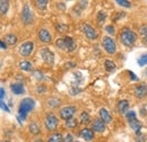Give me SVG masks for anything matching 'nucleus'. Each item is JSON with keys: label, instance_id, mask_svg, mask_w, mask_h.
I'll use <instances>...</instances> for the list:
<instances>
[{"label": "nucleus", "instance_id": "obj_1", "mask_svg": "<svg viewBox=\"0 0 147 142\" xmlns=\"http://www.w3.org/2000/svg\"><path fill=\"white\" fill-rule=\"evenodd\" d=\"M34 106H35V102L32 98H24L19 105V117H22V120H26L27 114L34 108Z\"/></svg>", "mask_w": 147, "mask_h": 142}, {"label": "nucleus", "instance_id": "obj_2", "mask_svg": "<svg viewBox=\"0 0 147 142\" xmlns=\"http://www.w3.org/2000/svg\"><path fill=\"white\" fill-rule=\"evenodd\" d=\"M120 40H121L122 44H125L126 46H132L137 40V36L132 31L125 28L120 34Z\"/></svg>", "mask_w": 147, "mask_h": 142}, {"label": "nucleus", "instance_id": "obj_3", "mask_svg": "<svg viewBox=\"0 0 147 142\" xmlns=\"http://www.w3.org/2000/svg\"><path fill=\"white\" fill-rule=\"evenodd\" d=\"M44 124H45V127H47L49 131H55V129L58 127L59 121H58V119L55 117L53 114L49 113V114L47 115V117H45Z\"/></svg>", "mask_w": 147, "mask_h": 142}, {"label": "nucleus", "instance_id": "obj_4", "mask_svg": "<svg viewBox=\"0 0 147 142\" xmlns=\"http://www.w3.org/2000/svg\"><path fill=\"white\" fill-rule=\"evenodd\" d=\"M103 46L109 54H114L117 51V45H115L114 40L109 37V36H105L103 38Z\"/></svg>", "mask_w": 147, "mask_h": 142}, {"label": "nucleus", "instance_id": "obj_5", "mask_svg": "<svg viewBox=\"0 0 147 142\" xmlns=\"http://www.w3.org/2000/svg\"><path fill=\"white\" fill-rule=\"evenodd\" d=\"M33 49H34L33 42H30V41H28V42L23 43V44L19 46L18 51L20 55H23V56H28V55H31V53L33 52Z\"/></svg>", "mask_w": 147, "mask_h": 142}, {"label": "nucleus", "instance_id": "obj_6", "mask_svg": "<svg viewBox=\"0 0 147 142\" xmlns=\"http://www.w3.org/2000/svg\"><path fill=\"white\" fill-rule=\"evenodd\" d=\"M22 20L25 25H30L33 21V15H32V11L28 5H25L22 10Z\"/></svg>", "mask_w": 147, "mask_h": 142}, {"label": "nucleus", "instance_id": "obj_7", "mask_svg": "<svg viewBox=\"0 0 147 142\" xmlns=\"http://www.w3.org/2000/svg\"><path fill=\"white\" fill-rule=\"evenodd\" d=\"M82 31H83V33L85 34V36H86L87 38H90V40H95V38L97 37L96 31L93 28L91 25H88V24H86V23H84V24L82 25Z\"/></svg>", "mask_w": 147, "mask_h": 142}, {"label": "nucleus", "instance_id": "obj_8", "mask_svg": "<svg viewBox=\"0 0 147 142\" xmlns=\"http://www.w3.org/2000/svg\"><path fill=\"white\" fill-rule=\"evenodd\" d=\"M41 56H42V59L44 60L45 63L53 64V62H55V54L52 53L49 49H47V48L41 49Z\"/></svg>", "mask_w": 147, "mask_h": 142}, {"label": "nucleus", "instance_id": "obj_9", "mask_svg": "<svg viewBox=\"0 0 147 142\" xmlns=\"http://www.w3.org/2000/svg\"><path fill=\"white\" fill-rule=\"evenodd\" d=\"M75 113H76V107L75 106L63 107V108L60 111V117L67 121V120H69V119H73Z\"/></svg>", "mask_w": 147, "mask_h": 142}, {"label": "nucleus", "instance_id": "obj_10", "mask_svg": "<svg viewBox=\"0 0 147 142\" xmlns=\"http://www.w3.org/2000/svg\"><path fill=\"white\" fill-rule=\"evenodd\" d=\"M92 130L94 132H98V133H102L105 131V123L101 120V119H96L94 120L92 123Z\"/></svg>", "mask_w": 147, "mask_h": 142}, {"label": "nucleus", "instance_id": "obj_11", "mask_svg": "<svg viewBox=\"0 0 147 142\" xmlns=\"http://www.w3.org/2000/svg\"><path fill=\"white\" fill-rule=\"evenodd\" d=\"M38 38L43 42V43H50L52 41V36L50 34V32L45 28H42L38 31Z\"/></svg>", "mask_w": 147, "mask_h": 142}, {"label": "nucleus", "instance_id": "obj_12", "mask_svg": "<svg viewBox=\"0 0 147 142\" xmlns=\"http://www.w3.org/2000/svg\"><path fill=\"white\" fill-rule=\"evenodd\" d=\"M65 41V50L68 51V52H73L74 50L76 49V43L70 36H66L63 38Z\"/></svg>", "mask_w": 147, "mask_h": 142}, {"label": "nucleus", "instance_id": "obj_13", "mask_svg": "<svg viewBox=\"0 0 147 142\" xmlns=\"http://www.w3.org/2000/svg\"><path fill=\"white\" fill-rule=\"evenodd\" d=\"M80 137L85 140V141H91L94 138V132L91 129H83L80 131Z\"/></svg>", "mask_w": 147, "mask_h": 142}, {"label": "nucleus", "instance_id": "obj_14", "mask_svg": "<svg viewBox=\"0 0 147 142\" xmlns=\"http://www.w3.org/2000/svg\"><path fill=\"white\" fill-rule=\"evenodd\" d=\"M135 95L136 97L138 98H143L147 95V86L146 85H140V86H137L135 88Z\"/></svg>", "mask_w": 147, "mask_h": 142}, {"label": "nucleus", "instance_id": "obj_15", "mask_svg": "<svg viewBox=\"0 0 147 142\" xmlns=\"http://www.w3.org/2000/svg\"><path fill=\"white\" fill-rule=\"evenodd\" d=\"M100 117H101V120L107 124V123H110L111 121H112V117H111L110 113L108 112V109H105V108H101L100 109Z\"/></svg>", "mask_w": 147, "mask_h": 142}, {"label": "nucleus", "instance_id": "obj_16", "mask_svg": "<svg viewBox=\"0 0 147 142\" xmlns=\"http://www.w3.org/2000/svg\"><path fill=\"white\" fill-rule=\"evenodd\" d=\"M10 89H11V91L15 94V95H22V94H24V86L20 84V82H16V84H13L11 86H10Z\"/></svg>", "mask_w": 147, "mask_h": 142}, {"label": "nucleus", "instance_id": "obj_17", "mask_svg": "<svg viewBox=\"0 0 147 142\" xmlns=\"http://www.w3.org/2000/svg\"><path fill=\"white\" fill-rule=\"evenodd\" d=\"M128 107H129L128 100H120L118 103V111H119L120 114H126Z\"/></svg>", "mask_w": 147, "mask_h": 142}, {"label": "nucleus", "instance_id": "obj_18", "mask_svg": "<svg viewBox=\"0 0 147 142\" xmlns=\"http://www.w3.org/2000/svg\"><path fill=\"white\" fill-rule=\"evenodd\" d=\"M16 42H17V37L15 34H7V35L5 36V43H6V45L8 44V45H14V44H16Z\"/></svg>", "mask_w": 147, "mask_h": 142}, {"label": "nucleus", "instance_id": "obj_19", "mask_svg": "<svg viewBox=\"0 0 147 142\" xmlns=\"http://www.w3.org/2000/svg\"><path fill=\"white\" fill-rule=\"evenodd\" d=\"M129 124H130V126H131V129H132V130H135V132H136L137 134H139V133H140L142 123H140L138 120H134V121H130V122H129Z\"/></svg>", "mask_w": 147, "mask_h": 142}, {"label": "nucleus", "instance_id": "obj_20", "mask_svg": "<svg viewBox=\"0 0 147 142\" xmlns=\"http://www.w3.org/2000/svg\"><path fill=\"white\" fill-rule=\"evenodd\" d=\"M9 8V2L7 0H0V14L5 15L8 11Z\"/></svg>", "mask_w": 147, "mask_h": 142}, {"label": "nucleus", "instance_id": "obj_21", "mask_svg": "<svg viewBox=\"0 0 147 142\" xmlns=\"http://www.w3.org/2000/svg\"><path fill=\"white\" fill-rule=\"evenodd\" d=\"M104 67H105L107 71H109V72H112V71H114L117 69V66H115V63L112 60H105Z\"/></svg>", "mask_w": 147, "mask_h": 142}, {"label": "nucleus", "instance_id": "obj_22", "mask_svg": "<svg viewBox=\"0 0 147 142\" xmlns=\"http://www.w3.org/2000/svg\"><path fill=\"white\" fill-rule=\"evenodd\" d=\"M48 142H62V137L60 133H53L48 138Z\"/></svg>", "mask_w": 147, "mask_h": 142}, {"label": "nucleus", "instance_id": "obj_23", "mask_svg": "<svg viewBox=\"0 0 147 142\" xmlns=\"http://www.w3.org/2000/svg\"><path fill=\"white\" fill-rule=\"evenodd\" d=\"M19 68L24 71H31L33 67H32V63L31 62H28V61H22L19 63Z\"/></svg>", "mask_w": 147, "mask_h": 142}, {"label": "nucleus", "instance_id": "obj_24", "mask_svg": "<svg viewBox=\"0 0 147 142\" xmlns=\"http://www.w3.org/2000/svg\"><path fill=\"white\" fill-rule=\"evenodd\" d=\"M80 123L82 124H87V123H90L91 122V117H90V115L86 113V112H83L82 114H80Z\"/></svg>", "mask_w": 147, "mask_h": 142}, {"label": "nucleus", "instance_id": "obj_25", "mask_svg": "<svg viewBox=\"0 0 147 142\" xmlns=\"http://www.w3.org/2000/svg\"><path fill=\"white\" fill-rule=\"evenodd\" d=\"M30 132L32 134H38L40 133V127H38V125L35 122H32L30 124Z\"/></svg>", "mask_w": 147, "mask_h": 142}, {"label": "nucleus", "instance_id": "obj_26", "mask_svg": "<svg viewBox=\"0 0 147 142\" xmlns=\"http://www.w3.org/2000/svg\"><path fill=\"white\" fill-rule=\"evenodd\" d=\"M35 5H36L38 9H45L47 5H48V1L47 0H38V1H35Z\"/></svg>", "mask_w": 147, "mask_h": 142}, {"label": "nucleus", "instance_id": "obj_27", "mask_svg": "<svg viewBox=\"0 0 147 142\" xmlns=\"http://www.w3.org/2000/svg\"><path fill=\"white\" fill-rule=\"evenodd\" d=\"M77 124H78V123H77V120H75V119H69V120L66 121V126H67V127H70V129L76 127Z\"/></svg>", "mask_w": 147, "mask_h": 142}, {"label": "nucleus", "instance_id": "obj_28", "mask_svg": "<svg viewBox=\"0 0 147 142\" xmlns=\"http://www.w3.org/2000/svg\"><path fill=\"white\" fill-rule=\"evenodd\" d=\"M138 64L140 66V67H144V66H146L147 64V53L143 54L139 59H138Z\"/></svg>", "mask_w": 147, "mask_h": 142}, {"label": "nucleus", "instance_id": "obj_29", "mask_svg": "<svg viewBox=\"0 0 147 142\" xmlns=\"http://www.w3.org/2000/svg\"><path fill=\"white\" fill-rule=\"evenodd\" d=\"M126 117L129 122L130 121H134V120H137V116H136V113L134 111H130V112H127L126 113Z\"/></svg>", "mask_w": 147, "mask_h": 142}, {"label": "nucleus", "instance_id": "obj_30", "mask_svg": "<svg viewBox=\"0 0 147 142\" xmlns=\"http://www.w3.org/2000/svg\"><path fill=\"white\" fill-rule=\"evenodd\" d=\"M48 105L51 107H58L60 105V100H59V99H55V98L49 99V100H48Z\"/></svg>", "mask_w": 147, "mask_h": 142}, {"label": "nucleus", "instance_id": "obj_31", "mask_svg": "<svg viewBox=\"0 0 147 142\" xmlns=\"http://www.w3.org/2000/svg\"><path fill=\"white\" fill-rule=\"evenodd\" d=\"M55 27H57V29H58L60 33H65L66 31H68V26L65 25V24H58Z\"/></svg>", "mask_w": 147, "mask_h": 142}, {"label": "nucleus", "instance_id": "obj_32", "mask_svg": "<svg viewBox=\"0 0 147 142\" xmlns=\"http://www.w3.org/2000/svg\"><path fill=\"white\" fill-rule=\"evenodd\" d=\"M105 18H107V14H105L104 11H100V13H98V15H97V20H98L100 24H102V23L105 20Z\"/></svg>", "mask_w": 147, "mask_h": 142}, {"label": "nucleus", "instance_id": "obj_33", "mask_svg": "<svg viewBox=\"0 0 147 142\" xmlns=\"http://www.w3.org/2000/svg\"><path fill=\"white\" fill-rule=\"evenodd\" d=\"M55 45H57V48H59V49H61V50H65V41H63V38L57 40Z\"/></svg>", "mask_w": 147, "mask_h": 142}, {"label": "nucleus", "instance_id": "obj_34", "mask_svg": "<svg viewBox=\"0 0 147 142\" xmlns=\"http://www.w3.org/2000/svg\"><path fill=\"white\" fill-rule=\"evenodd\" d=\"M117 3L122 6V7H126V8H129L131 6V3L129 1H127V0H117Z\"/></svg>", "mask_w": 147, "mask_h": 142}, {"label": "nucleus", "instance_id": "obj_35", "mask_svg": "<svg viewBox=\"0 0 147 142\" xmlns=\"http://www.w3.org/2000/svg\"><path fill=\"white\" fill-rule=\"evenodd\" d=\"M105 31H107L110 35H114V34H115V29H114V27H113L112 25H108V26H105Z\"/></svg>", "mask_w": 147, "mask_h": 142}, {"label": "nucleus", "instance_id": "obj_36", "mask_svg": "<svg viewBox=\"0 0 147 142\" xmlns=\"http://www.w3.org/2000/svg\"><path fill=\"white\" fill-rule=\"evenodd\" d=\"M145 141H146V135H144V134H142V133L137 134V137H136V142H145Z\"/></svg>", "mask_w": 147, "mask_h": 142}, {"label": "nucleus", "instance_id": "obj_37", "mask_svg": "<svg viewBox=\"0 0 147 142\" xmlns=\"http://www.w3.org/2000/svg\"><path fill=\"white\" fill-rule=\"evenodd\" d=\"M140 34H142V35L144 36V37L147 40V26L146 25L142 26V28H140Z\"/></svg>", "mask_w": 147, "mask_h": 142}, {"label": "nucleus", "instance_id": "obj_38", "mask_svg": "<svg viewBox=\"0 0 147 142\" xmlns=\"http://www.w3.org/2000/svg\"><path fill=\"white\" fill-rule=\"evenodd\" d=\"M33 76L36 77L37 80H42V79H43V74H42V72H40V71H34V72H33Z\"/></svg>", "mask_w": 147, "mask_h": 142}, {"label": "nucleus", "instance_id": "obj_39", "mask_svg": "<svg viewBox=\"0 0 147 142\" xmlns=\"http://www.w3.org/2000/svg\"><path fill=\"white\" fill-rule=\"evenodd\" d=\"M62 142H73V135L68 133V134L62 139Z\"/></svg>", "mask_w": 147, "mask_h": 142}, {"label": "nucleus", "instance_id": "obj_40", "mask_svg": "<svg viewBox=\"0 0 147 142\" xmlns=\"http://www.w3.org/2000/svg\"><path fill=\"white\" fill-rule=\"evenodd\" d=\"M0 108H1V109H3L5 112H9V107L7 106V105H6L1 99H0Z\"/></svg>", "mask_w": 147, "mask_h": 142}, {"label": "nucleus", "instance_id": "obj_41", "mask_svg": "<svg viewBox=\"0 0 147 142\" xmlns=\"http://www.w3.org/2000/svg\"><path fill=\"white\" fill-rule=\"evenodd\" d=\"M5 95H6V91H5V89L0 87V99H2V98L5 97Z\"/></svg>", "mask_w": 147, "mask_h": 142}, {"label": "nucleus", "instance_id": "obj_42", "mask_svg": "<svg viewBox=\"0 0 147 142\" xmlns=\"http://www.w3.org/2000/svg\"><path fill=\"white\" fill-rule=\"evenodd\" d=\"M129 74H130V77H131V79H132V80H138V78H137V76H136L135 73H132L131 71H129Z\"/></svg>", "mask_w": 147, "mask_h": 142}, {"label": "nucleus", "instance_id": "obj_43", "mask_svg": "<svg viewBox=\"0 0 147 142\" xmlns=\"http://www.w3.org/2000/svg\"><path fill=\"white\" fill-rule=\"evenodd\" d=\"M0 49H7V45H6V43L5 42H2V41H0Z\"/></svg>", "mask_w": 147, "mask_h": 142}, {"label": "nucleus", "instance_id": "obj_44", "mask_svg": "<svg viewBox=\"0 0 147 142\" xmlns=\"http://www.w3.org/2000/svg\"><path fill=\"white\" fill-rule=\"evenodd\" d=\"M37 91L38 92H41V91H45V88L43 87V88H40V86H38V88H37Z\"/></svg>", "mask_w": 147, "mask_h": 142}, {"label": "nucleus", "instance_id": "obj_45", "mask_svg": "<svg viewBox=\"0 0 147 142\" xmlns=\"http://www.w3.org/2000/svg\"><path fill=\"white\" fill-rule=\"evenodd\" d=\"M67 67H75V64H74V63H68Z\"/></svg>", "mask_w": 147, "mask_h": 142}, {"label": "nucleus", "instance_id": "obj_46", "mask_svg": "<svg viewBox=\"0 0 147 142\" xmlns=\"http://www.w3.org/2000/svg\"><path fill=\"white\" fill-rule=\"evenodd\" d=\"M35 142H43L42 140H35Z\"/></svg>", "mask_w": 147, "mask_h": 142}, {"label": "nucleus", "instance_id": "obj_47", "mask_svg": "<svg viewBox=\"0 0 147 142\" xmlns=\"http://www.w3.org/2000/svg\"><path fill=\"white\" fill-rule=\"evenodd\" d=\"M1 64H2V62H1V59H0V68H1Z\"/></svg>", "mask_w": 147, "mask_h": 142}, {"label": "nucleus", "instance_id": "obj_48", "mask_svg": "<svg viewBox=\"0 0 147 142\" xmlns=\"http://www.w3.org/2000/svg\"><path fill=\"white\" fill-rule=\"evenodd\" d=\"M3 142H9V141H3Z\"/></svg>", "mask_w": 147, "mask_h": 142}, {"label": "nucleus", "instance_id": "obj_49", "mask_svg": "<svg viewBox=\"0 0 147 142\" xmlns=\"http://www.w3.org/2000/svg\"><path fill=\"white\" fill-rule=\"evenodd\" d=\"M146 73H147V72H146Z\"/></svg>", "mask_w": 147, "mask_h": 142}, {"label": "nucleus", "instance_id": "obj_50", "mask_svg": "<svg viewBox=\"0 0 147 142\" xmlns=\"http://www.w3.org/2000/svg\"><path fill=\"white\" fill-rule=\"evenodd\" d=\"M77 142H78V141H77Z\"/></svg>", "mask_w": 147, "mask_h": 142}]
</instances>
